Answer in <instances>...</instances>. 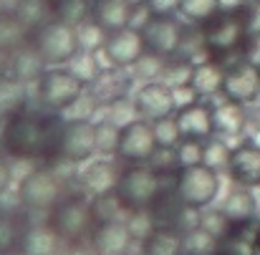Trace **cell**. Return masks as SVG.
I'll use <instances>...</instances> for the list:
<instances>
[{
	"instance_id": "obj_5",
	"label": "cell",
	"mask_w": 260,
	"mask_h": 255,
	"mask_svg": "<svg viewBox=\"0 0 260 255\" xmlns=\"http://www.w3.org/2000/svg\"><path fill=\"white\" fill-rule=\"evenodd\" d=\"M30 46L41 53L46 66H66L81 51L76 28L69 25V23H61L56 18L46 20L41 28L33 30Z\"/></svg>"
},
{
	"instance_id": "obj_8",
	"label": "cell",
	"mask_w": 260,
	"mask_h": 255,
	"mask_svg": "<svg viewBox=\"0 0 260 255\" xmlns=\"http://www.w3.org/2000/svg\"><path fill=\"white\" fill-rule=\"evenodd\" d=\"M172 184L179 200L192 210H207L220 195V174L207 165L179 167Z\"/></svg>"
},
{
	"instance_id": "obj_47",
	"label": "cell",
	"mask_w": 260,
	"mask_h": 255,
	"mask_svg": "<svg viewBox=\"0 0 260 255\" xmlns=\"http://www.w3.org/2000/svg\"><path fill=\"white\" fill-rule=\"evenodd\" d=\"M0 10H5V0H0Z\"/></svg>"
},
{
	"instance_id": "obj_38",
	"label": "cell",
	"mask_w": 260,
	"mask_h": 255,
	"mask_svg": "<svg viewBox=\"0 0 260 255\" xmlns=\"http://www.w3.org/2000/svg\"><path fill=\"white\" fill-rule=\"evenodd\" d=\"M220 10V0H182L179 13L192 23H205Z\"/></svg>"
},
{
	"instance_id": "obj_14",
	"label": "cell",
	"mask_w": 260,
	"mask_h": 255,
	"mask_svg": "<svg viewBox=\"0 0 260 255\" xmlns=\"http://www.w3.org/2000/svg\"><path fill=\"white\" fill-rule=\"evenodd\" d=\"M137 235L129 228L126 220H109V222H96L93 235L88 240L93 255H132Z\"/></svg>"
},
{
	"instance_id": "obj_3",
	"label": "cell",
	"mask_w": 260,
	"mask_h": 255,
	"mask_svg": "<svg viewBox=\"0 0 260 255\" xmlns=\"http://www.w3.org/2000/svg\"><path fill=\"white\" fill-rule=\"evenodd\" d=\"M245 5H248V3H245ZM245 5H243V8H245ZM243 8H238V10H222V8H220L210 20L200 23L197 30H200L202 46H205V51H207L210 58L225 63L228 56L243 51L245 38H248Z\"/></svg>"
},
{
	"instance_id": "obj_4",
	"label": "cell",
	"mask_w": 260,
	"mask_h": 255,
	"mask_svg": "<svg viewBox=\"0 0 260 255\" xmlns=\"http://www.w3.org/2000/svg\"><path fill=\"white\" fill-rule=\"evenodd\" d=\"M165 189L167 177L159 174L152 165H124L114 192L126 212H149Z\"/></svg>"
},
{
	"instance_id": "obj_39",
	"label": "cell",
	"mask_w": 260,
	"mask_h": 255,
	"mask_svg": "<svg viewBox=\"0 0 260 255\" xmlns=\"http://www.w3.org/2000/svg\"><path fill=\"white\" fill-rule=\"evenodd\" d=\"M119 126L101 119L96 121V144H99V154L104 157H116V144H119Z\"/></svg>"
},
{
	"instance_id": "obj_25",
	"label": "cell",
	"mask_w": 260,
	"mask_h": 255,
	"mask_svg": "<svg viewBox=\"0 0 260 255\" xmlns=\"http://www.w3.org/2000/svg\"><path fill=\"white\" fill-rule=\"evenodd\" d=\"M220 212L228 217L230 228L233 225H253L255 222V197L250 187H235L230 195H225Z\"/></svg>"
},
{
	"instance_id": "obj_10",
	"label": "cell",
	"mask_w": 260,
	"mask_h": 255,
	"mask_svg": "<svg viewBox=\"0 0 260 255\" xmlns=\"http://www.w3.org/2000/svg\"><path fill=\"white\" fill-rule=\"evenodd\" d=\"M157 149L159 144H157L152 121L134 119L132 124L121 126L119 144H116V160L121 165H149Z\"/></svg>"
},
{
	"instance_id": "obj_17",
	"label": "cell",
	"mask_w": 260,
	"mask_h": 255,
	"mask_svg": "<svg viewBox=\"0 0 260 255\" xmlns=\"http://www.w3.org/2000/svg\"><path fill=\"white\" fill-rule=\"evenodd\" d=\"M30 230L25 207L0 205V255H25Z\"/></svg>"
},
{
	"instance_id": "obj_2",
	"label": "cell",
	"mask_w": 260,
	"mask_h": 255,
	"mask_svg": "<svg viewBox=\"0 0 260 255\" xmlns=\"http://www.w3.org/2000/svg\"><path fill=\"white\" fill-rule=\"evenodd\" d=\"M46 228L56 235L63 248H81L93 235L96 217L91 207V197L84 192H66L48 212Z\"/></svg>"
},
{
	"instance_id": "obj_24",
	"label": "cell",
	"mask_w": 260,
	"mask_h": 255,
	"mask_svg": "<svg viewBox=\"0 0 260 255\" xmlns=\"http://www.w3.org/2000/svg\"><path fill=\"white\" fill-rule=\"evenodd\" d=\"M126 69H104L99 74V79L88 86V91L96 96V101L101 106L129 96V84H132V74H124Z\"/></svg>"
},
{
	"instance_id": "obj_49",
	"label": "cell",
	"mask_w": 260,
	"mask_h": 255,
	"mask_svg": "<svg viewBox=\"0 0 260 255\" xmlns=\"http://www.w3.org/2000/svg\"><path fill=\"white\" fill-rule=\"evenodd\" d=\"M43 3H46V5H53V3H56V0H43Z\"/></svg>"
},
{
	"instance_id": "obj_50",
	"label": "cell",
	"mask_w": 260,
	"mask_h": 255,
	"mask_svg": "<svg viewBox=\"0 0 260 255\" xmlns=\"http://www.w3.org/2000/svg\"><path fill=\"white\" fill-rule=\"evenodd\" d=\"M88 3H96V0H88Z\"/></svg>"
},
{
	"instance_id": "obj_29",
	"label": "cell",
	"mask_w": 260,
	"mask_h": 255,
	"mask_svg": "<svg viewBox=\"0 0 260 255\" xmlns=\"http://www.w3.org/2000/svg\"><path fill=\"white\" fill-rule=\"evenodd\" d=\"M91 207H93V217L96 222H109V220H126V210L121 205V200L116 197V192H106L99 197H91Z\"/></svg>"
},
{
	"instance_id": "obj_32",
	"label": "cell",
	"mask_w": 260,
	"mask_h": 255,
	"mask_svg": "<svg viewBox=\"0 0 260 255\" xmlns=\"http://www.w3.org/2000/svg\"><path fill=\"white\" fill-rule=\"evenodd\" d=\"M217 245L220 240L200 225L184 233V255H215Z\"/></svg>"
},
{
	"instance_id": "obj_40",
	"label": "cell",
	"mask_w": 260,
	"mask_h": 255,
	"mask_svg": "<svg viewBox=\"0 0 260 255\" xmlns=\"http://www.w3.org/2000/svg\"><path fill=\"white\" fill-rule=\"evenodd\" d=\"M152 126H154L157 144H159L162 149H177V144L182 142V134H179V126H177V119H174V116L152 121Z\"/></svg>"
},
{
	"instance_id": "obj_27",
	"label": "cell",
	"mask_w": 260,
	"mask_h": 255,
	"mask_svg": "<svg viewBox=\"0 0 260 255\" xmlns=\"http://www.w3.org/2000/svg\"><path fill=\"white\" fill-rule=\"evenodd\" d=\"M139 255H184V235L170 228H152L139 240Z\"/></svg>"
},
{
	"instance_id": "obj_48",
	"label": "cell",
	"mask_w": 260,
	"mask_h": 255,
	"mask_svg": "<svg viewBox=\"0 0 260 255\" xmlns=\"http://www.w3.org/2000/svg\"><path fill=\"white\" fill-rule=\"evenodd\" d=\"M3 121H5V119H3V114H0V132H3Z\"/></svg>"
},
{
	"instance_id": "obj_6",
	"label": "cell",
	"mask_w": 260,
	"mask_h": 255,
	"mask_svg": "<svg viewBox=\"0 0 260 255\" xmlns=\"http://www.w3.org/2000/svg\"><path fill=\"white\" fill-rule=\"evenodd\" d=\"M66 192L69 189L63 179L56 174L53 165L36 167L18 182V202L20 207L33 212H48Z\"/></svg>"
},
{
	"instance_id": "obj_44",
	"label": "cell",
	"mask_w": 260,
	"mask_h": 255,
	"mask_svg": "<svg viewBox=\"0 0 260 255\" xmlns=\"http://www.w3.org/2000/svg\"><path fill=\"white\" fill-rule=\"evenodd\" d=\"M152 15H174L182 8V0H149L147 3Z\"/></svg>"
},
{
	"instance_id": "obj_35",
	"label": "cell",
	"mask_w": 260,
	"mask_h": 255,
	"mask_svg": "<svg viewBox=\"0 0 260 255\" xmlns=\"http://www.w3.org/2000/svg\"><path fill=\"white\" fill-rule=\"evenodd\" d=\"M101 109H104V119L111 121V124H116L119 129L126 126V124H132L134 119H139L137 106H134V99H129V96L116 99V101H111V104H106Z\"/></svg>"
},
{
	"instance_id": "obj_31",
	"label": "cell",
	"mask_w": 260,
	"mask_h": 255,
	"mask_svg": "<svg viewBox=\"0 0 260 255\" xmlns=\"http://www.w3.org/2000/svg\"><path fill=\"white\" fill-rule=\"evenodd\" d=\"M165 66H167V58H159V56H154V53L147 51L129 71H132V79H134V81L152 84V81H159V79H162Z\"/></svg>"
},
{
	"instance_id": "obj_23",
	"label": "cell",
	"mask_w": 260,
	"mask_h": 255,
	"mask_svg": "<svg viewBox=\"0 0 260 255\" xmlns=\"http://www.w3.org/2000/svg\"><path fill=\"white\" fill-rule=\"evenodd\" d=\"M212 111H215V137L233 139V137H240L245 132L248 116H245L243 104L230 101V99H220L217 104H212Z\"/></svg>"
},
{
	"instance_id": "obj_1",
	"label": "cell",
	"mask_w": 260,
	"mask_h": 255,
	"mask_svg": "<svg viewBox=\"0 0 260 255\" xmlns=\"http://www.w3.org/2000/svg\"><path fill=\"white\" fill-rule=\"evenodd\" d=\"M63 119L43 106L20 104L10 114H5L0 147L10 160L20 162H56L58 139H61Z\"/></svg>"
},
{
	"instance_id": "obj_26",
	"label": "cell",
	"mask_w": 260,
	"mask_h": 255,
	"mask_svg": "<svg viewBox=\"0 0 260 255\" xmlns=\"http://www.w3.org/2000/svg\"><path fill=\"white\" fill-rule=\"evenodd\" d=\"M222 79H225V63L215 61V58H205V61L194 63L189 86L197 91L200 99H212L222 91Z\"/></svg>"
},
{
	"instance_id": "obj_11",
	"label": "cell",
	"mask_w": 260,
	"mask_h": 255,
	"mask_svg": "<svg viewBox=\"0 0 260 255\" xmlns=\"http://www.w3.org/2000/svg\"><path fill=\"white\" fill-rule=\"evenodd\" d=\"M184 25L182 20H177L174 15H152L144 25H142V38L149 53L159 56V58H174L179 56L182 46H184Z\"/></svg>"
},
{
	"instance_id": "obj_19",
	"label": "cell",
	"mask_w": 260,
	"mask_h": 255,
	"mask_svg": "<svg viewBox=\"0 0 260 255\" xmlns=\"http://www.w3.org/2000/svg\"><path fill=\"white\" fill-rule=\"evenodd\" d=\"M228 174L240 187H260V147H255L253 142L235 147L230 154Z\"/></svg>"
},
{
	"instance_id": "obj_36",
	"label": "cell",
	"mask_w": 260,
	"mask_h": 255,
	"mask_svg": "<svg viewBox=\"0 0 260 255\" xmlns=\"http://www.w3.org/2000/svg\"><path fill=\"white\" fill-rule=\"evenodd\" d=\"M230 154H233V149L225 144V139H222V137H212V139H207V142H205L202 165L212 167L215 172L228 170V165H230Z\"/></svg>"
},
{
	"instance_id": "obj_18",
	"label": "cell",
	"mask_w": 260,
	"mask_h": 255,
	"mask_svg": "<svg viewBox=\"0 0 260 255\" xmlns=\"http://www.w3.org/2000/svg\"><path fill=\"white\" fill-rule=\"evenodd\" d=\"M119 174H121V167H116L109 157L91 160V162L84 165V170L79 174L81 192L88 195V197H99V195L114 192L116 189V182H119Z\"/></svg>"
},
{
	"instance_id": "obj_9",
	"label": "cell",
	"mask_w": 260,
	"mask_h": 255,
	"mask_svg": "<svg viewBox=\"0 0 260 255\" xmlns=\"http://www.w3.org/2000/svg\"><path fill=\"white\" fill-rule=\"evenodd\" d=\"M99 154L96 124L91 119H63L56 162L61 165H86Z\"/></svg>"
},
{
	"instance_id": "obj_21",
	"label": "cell",
	"mask_w": 260,
	"mask_h": 255,
	"mask_svg": "<svg viewBox=\"0 0 260 255\" xmlns=\"http://www.w3.org/2000/svg\"><path fill=\"white\" fill-rule=\"evenodd\" d=\"M30 28L20 20V15L13 8L0 10V56L10 58L13 53H18L20 48H25L30 43Z\"/></svg>"
},
{
	"instance_id": "obj_45",
	"label": "cell",
	"mask_w": 260,
	"mask_h": 255,
	"mask_svg": "<svg viewBox=\"0 0 260 255\" xmlns=\"http://www.w3.org/2000/svg\"><path fill=\"white\" fill-rule=\"evenodd\" d=\"M8 160H10L8 154H0V197L8 195V189L13 184V167Z\"/></svg>"
},
{
	"instance_id": "obj_34",
	"label": "cell",
	"mask_w": 260,
	"mask_h": 255,
	"mask_svg": "<svg viewBox=\"0 0 260 255\" xmlns=\"http://www.w3.org/2000/svg\"><path fill=\"white\" fill-rule=\"evenodd\" d=\"M192 71H194V63L182 58V56H174L167 58V66H165V74H162V84H167L170 88H179V86H189L192 81Z\"/></svg>"
},
{
	"instance_id": "obj_33",
	"label": "cell",
	"mask_w": 260,
	"mask_h": 255,
	"mask_svg": "<svg viewBox=\"0 0 260 255\" xmlns=\"http://www.w3.org/2000/svg\"><path fill=\"white\" fill-rule=\"evenodd\" d=\"M13 10H15V13L20 15V20L30 28V33H33L36 28H41L46 20H51V18H48V15H51V5H46L43 0H18Z\"/></svg>"
},
{
	"instance_id": "obj_22",
	"label": "cell",
	"mask_w": 260,
	"mask_h": 255,
	"mask_svg": "<svg viewBox=\"0 0 260 255\" xmlns=\"http://www.w3.org/2000/svg\"><path fill=\"white\" fill-rule=\"evenodd\" d=\"M46 69H48L46 61L41 58V53L30 43L8 58V79H13L15 84H20V86L38 84V79L43 76Z\"/></svg>"
},
{
	"instance_id": "obj_46",
	"label": "cell",
	"mask_w": 260,
	"mask_h": 255,
	"mask_svg": "<svg viewBox=\"0 0 260 255\" xmlns=\"http://www.w3.org/2000/svg\"><path fill=\"white\" fill-rule=\"evenodd\" d=\"M132 3H134V5H147L149 0H132Z\"/></svg>"
},
{
	"instance_id": "obj_15",
	"label": "cell",
	"mask_w": 260,
	"mask_h": 255,
	"mask_svg": "<svg viewBox=\"0 0 260 255\" xmlns=\"http://www.w3.org/2000/svg\"><path fill=\"white\" fill-rule=\"evenodd\" d=\"M134 106L139 119L144 121H159L177 114V99L174 91L162 81H152V84H142L134 91Z\"/></svg>"
},
{
	"instance_id": "obj_7",
	"label": "cell",
	"mask_w": 260,
	"mask_h": 255,
	"mask_svg": "<svg viewBox=\"0 0 260 255\" xmlns=\"http://www.w3.org/2000/svg\"><path fill=\"white\" fill-rule=\"evenodd\" d=\"M86 88L88 86L76 79L66 66H48L36 84V99L38 106H43L46 111L63 114Z\"/></svg>"
},
{
	"instance_id": "obj_41",
	"label": "cell",
	"mask_w": 260,
	"mask_h": 255,
	"mask_svg": "<svg viewBox=\"0 0 260 255\" xmlns=\"http://www.w3.org/2000/svg\"><path fill=\"white\" fill-rule=\"evenodd\" d=\"M99 109H101V104L96 101V96L86 88V91L63 111V119H91Z\"/></svg>"
},
{
	"instance_id": "obj_30",
	"label": "cell",
	"mask_w": 260,
	"mask_h": 255,
	"mask_svg": "<svg viewBox=\"0 0 260 255\" xmlns=\"http://www.w3.org/2000/svg\"><path fill=\"white\" fill-rule=\"evenodd\" d=\"M66 69H69L76 79H81L86 86L93 84V81L99 79V74L104 71L99 56H96V53H88V51H79V53L66 63Z\"/></svg>"
},
{
	"instance_id": "obj_43",
	"label": "cell",
	"mask_w": 260,
	"mask_h": 255,
	"mask_svg": "<svg viewBox=\"0 0 260 255\" xmlns=\"http://www.w3.org/2000/svg\"><path fill=\"white\" fill-rule=\"evenodd\" d=\"M240 58H245L248 63H253V66L260 69V33H250L245 38V46L240 51Z\"/></svg>"
},
{
	"instance_id": "obj_16",
	"label": "cell",
	"mask_w": 260,
	"mask_h": 255,
	"mask_svg": "<svg viewBox=\"0 0 260 255\" xmlns=\"http://www.w3.org/2000/svg\"><path fill=\"white\" fill-rule=\"evenodd\" d=\"M174 119H177L182 139L207 142V139L215 137V111H212V104L207 99H200L194 104L177 109Z\"/></svg>"
},
{
	"instance_id": "obj_37",
	"label": "cell",
	"mask_w": 260,
	"mask_h": 255,
	"mask_svg": "<svg viewBox=\"0 0 260 255\" xmlns=\"http://www.w3.org/2000/svg\"><path fill=\"white\" fill-rule=\"evenodd\" d=\"M76 33H79V46H81V51H88V53H99V51L104 48L106 38H109V33H106L93 18H88L86 23H81V25L76 28Z\"/></svg>"
},
{
	"instance_id": "obj_13",
	"label": "cell",
	"mask_w": 260,
	"mask_h": 255,
	"mask_svg": "<svg viewBox=\"0 0 260 255\" xmlns=\"http://www.w3.org/2000/svg\"><path fill=\"white\" fill-rule=\"evenodd\" d=\"M260 93V69L248 63L245 58L225 66V79H222V99L238 101V104H250Z\"/></svg>"
},
{
	"instance_id": "obj_42",
	"label": "cell",
	"mask_w": 260,
	"mask_h": 255,
	"mask_svg": "<svg viewBox=\"0 0 260 255\" xmlns=\"http://www.w3.org/2000/svg\"><path fill=\"white\" fill-rule=\"evenodd\" d=\"M177 162L179 167H192V165H202V152H205V142H194V139H182L177 144Z\"/></svg>"
},
{
	"instance_id": "obj_20",
	"label": "cell",
	"mask_w": 260,
	"mask_h": 255,
	"mask_svg": "<svg viewBox=\"0 0 260 255\" xmlns=\"http://www.w3.org/2000/svg\"><path fill=\"white\" fill-rule=\"evenodd\" d=\"M134 8L137 5L132 0H96L91 5V18L106 33H119L124 28H132Z\"/></svg>"
},
{
	"instance_id": "obj_28",
	"label": "cell",
	"mask_w": 260,
	"mask_h": 255,
	"mask_svg": "<svg viewBox=\"0 0 260 255\" xmlns=\"http://www.w3.org/2000/svg\"><path fill=\"white\" fill-rule=\"evenodd\" d=\"M91 5L93 3H88V0H56L51 5V18L79 28L81 23H86L91 18Z\"/></svg>"
},
{
	"instance_id": "obj_12",
	"label": "cell",
	"mask_w": 260,
	"mask_h": 255,
	"mask_svg": "<svg viewBox=\"0 0 260 255\" xmlns=\"http://www.w3.org/2000/svg\"><path fill=\"white\" fill-rule=\"evenodd\" d=\"M147 53L142 30L124 28L119 33H109L104 48L96 53L101 61V69H132L142 56Z\"/></svg>"
},
{
	"instance_id": "obj_51",
	"label": "cell",
	"mask_w": 260,
	"mask_h": 255,
	"mask_svg": "<svg viewBox=\"0 0 260 255\" xmlns=\"http://www.w3.org/2000/svg\"><path fill=\"white\" fill-rule=\"evenodd\" d=\"M258 3H260V0H258Z\"/></svg>"
}]
</instances>
